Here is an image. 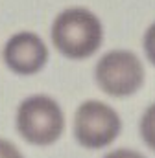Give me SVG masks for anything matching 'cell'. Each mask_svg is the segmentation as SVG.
Wrapping results in <instances>:
<instances>
[{
	"label": "cell",
	"mask_w": 155,
	"mask_h": 158,
	"mask_svg": "<svg viewBox=\"0 0 155 158\" xmlns=\"http://www.w3.org/2000/svg\"><path fill=\"white\" fill-rule=\"evenodd\" d=\"M52 44L72 61H83L94 55L104 42L102 20L87 7H67L52 22Z\"/></svg>",
	"instance_id": "1"
},
{
	"label": "cell",
	"mask_w": 155,
	"mask_h": 158,
	"mask_svg": "<svg viewBox=\"0 0 155 158\" xmlns=\"http://www.w3.org/2000/svg\"><path fill=\"white\" fill-rule=\"evenodd\" d=\"M15 127L28 143L46 147L61 138L65 131V114L55 99L44 94H35L19 105Z\"/></svg>",
	"instance_id": "2"
},
{
	"label": "cell",
	"mask_w": 155,
	"mask_h": 158,
	"mask_svg": "<svg viewBox=\"0 0 155 158\" xmlns=\"http://www.w3.org/2000/svg\"><path fill=\"white\" fill-rule=\"evenodd\" d=\"M94 77L107 96L127 98L140 90L146 72L142 61L131 50H111L96 63Z\"/></svg>",
	"instance_id": "3"
},
{
	"label": "cell",
	"mask_w": 155,
	"mask_h": 158,
	"mask_svg": "<svg viewBox=\"0 0 155 158\" xmlns=\"http://www.w3.org/2000/svg\"><path fill=\"white\" fill-rule=\"evenodd\" d=\"M122 131V119L113 107L98 99H87L74 114V138L85 149L111 145Z\"/></svg>",
	"instance_id": "4"
},
{
	"label": "cell",
	"mask_w": 155,
	"mask_h": 158,
	"mask_svg": "<svg viewBox=\"0 0 155 158\" xmlns=\"http://www.w3.org/2000/svg\"><path fill=\"white\" fill-rule=\"evenodd\" d=\"M6 66L17 76H33L41 72L50 57L48 46L33 31H19L11 35L2 52Z\"/></svg>",
	"instance_id": "5"
},
{
	"label": "cell",
	"mask_w": 155,
	"mask_h": 158,
	"mask_svg": "<svg viewBox=\"0 0 155 158\" xmlns=\"http://www.w3.org/2000/svg\"><path fill=\"white\" fill-rule=\"evenodd\" d=\"M140 136L144 143L155 151V103L150 105L140 118Z\"/></svg>",
	"instance_id": "6"
},
{
	"label": "cell",
	"mask_w": 155,
	"mask_h": 158,
	"mask_svg": "<svg viewBox=\"0 0 155 158\" xmlns=\"http://www.w3.org/2000/svg\"><path fill=\"white\" fill-rule=\"evenodd\" d=\"M142 46H144V53H146L148 61L155 66V22H152L148 26V30L144 31Z\"/></svg>",
	"instance_id": "7"
},
{
	"label": "cell",
	"mask_w": 155,
	"mask_h": 158,
	"mask_svg": "<svg viewBox=\"0 0 155 158\" xmlns=\"http://www.w3.org/2000/svg\"><path fill=\"white\" fill-rule=\"evenodd\" d=\"M0 158H24L22 153L19 151V147L15 143H11L9 140L0 138Z\"/></svg>",
	"instance_id": "8"
},
{
	"label": "cell",
	"mask_w": 155,
	"mask_h": 158,
	"mask_svg": "<svg viewBox=\"0 0 155 158\" xmlns=\"http://www.w3.org/2000/svg\"><path fill=\"white\" fill-rule=\"evenodd\" d=\"M104 158H146V156L133 151V149H115V151L107 153Z\"/></svg>",
	"instance_id": "9"
}]
</instances>
